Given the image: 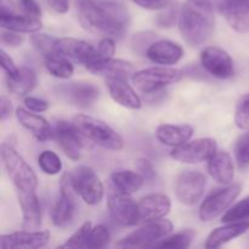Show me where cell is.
I'll return each mask as SVG.
<instances>
[{
  "label": "cell",
  "mask_w": 249,
  "mask_h": 249,
  "mask_svg": "<svg viewBox=\"0 0 249 249\" xmlns=\"http://www.w3.org/2000/svg\"><path fill=\"white\" fill-rule=\"evenodd\" d=\"M73 186L78 196L89 206H96L105 195L104 184L99 175L90 167H78L71 173Z\"/></svg>",
  "instance_id": "8"
},
{
  "label": "cell",
  "mask_w": 249,
  "mask_h": 249,
  "mask_svg": "<svg viewBox=\"0 0 249 249\" xmlns=\"http://www.w3.org/2000/svg\"><path fill=\"white\" fill-rule=\"evenodd\" d=\"M7 89L17 97H26L34 89L36 83V74L32 68L23 67L15 78H6Z\"/></svg>",
  "instance_id": "30"
},
{
  "label": "cell",
  "mask_w": 249,
  "mask_h": 249,
  "mask_svg": "<svg viewBox=\"0 0 249 249\" xmlns=\"http://www.w3.org/2000/svg\"><path fill=\"white\" fill-rule=\"evenodd\" d=\"M109 241H111V233H109L108 229L105 225H97L91 229L83 248H104L108 245Z\"/></svg>",
  "instance_id": "34"
},
{
  "label": "cell",
  "mask_w": 249,
  "mask_h": 249,
  "mask_svg": "<svg viewBox=\"0 0 249 249\" xmlns=\"http://www.w3.org/2000/svg\"><path fill=\"white\" fill-rule=\"evenodd\" d=\"M17 6L22 15L33 17V18H40L43 11L36 0H17Z\"/></svg>",
  "instance_id": "42"
},
{
  "label": "cell",
  "mask_w": 249,
  "mask_h": 249,
  "mask_svg": "<svg viewBox=\"0 0 249 249\" xmlns=\"http://www.w3.org/2000/svg\"><path fill=\"white\" fill-rule=\"evenodd\" d=\"M53 51L84 66L96 56V48L88 41L75 38H57Z\"/></svg>",
  "instance_id": "18"
},
{
  "label": "cell",
  "mask_w": 249,
  "mask_h": 249,
  "mask_svg": "<svg viewBox=\"0 0 249 249\" xmlns=\"http://www.w3.org/2000/svg\"><path fill=\"white\" fill-rule=\"evenodd\" d=\"M51 237L50 231L24 230L6 233L0 237V246L4 249H36L45 247Z\"/></svg>",
  "instance_id": "15"
},
{
  "label": "cell",
  "mask_w": 249,
  "mask_h": 249,
  "mask_svg": "<svg viewBox=\"0 0 249 249\" xmlns=\"http://www.w3.org/2000/svg\"><path fill=\"white\" fill-rule=\"evenodd\" d=\"M72 123L80 136L100 147L109 151H119L123 148V138L104 121L87 114H77Z\"/></svg>",
  "instance_id": "3"
},
{
  "label": "cell",
  "mask_w": 249,
  "mask_h": 249,
  "mask_svg": "<svg viewBox=\"0 0 249 249\" xmlns=\"http://www.w3.org/2000/svg\"><path fill=\"white\" fill-rule=\"evenodd\" d=\"M48 5L56 14H66L70 10V0H46Z\"/></svg>",
  "instance_id": "49"
},
{
  "label": "cell",
  "mask_w": 249,
  "mask_h": 249,
  "mask_svg": "<svg viewBox=\"0 0 249 249\" xmlns=\"http://www.w3.org/2000/svg\"><path fill=\"white\" fill-rule=\"evenodd\" d=\"M55 140L62 148L65 155L72 160H79L82 157L83 145L80 141L77 129L73 123H68L66 121H58L53 128Z\"/></svg>",
  "instance_id": "19"
},
{
  "label": "cell",
  "mask_w": 249,
  "mask_h": 249,
  "mask_svg": "<svg viewBox=\"0 0 249 249\" xmlns=\"http://www.w3.org/2000/svg\"><path fill=\"white\" fill-rule=\"evenodd\" d=\"M194 128L189 124H160L156 129V138L163 145L178 147L187 142L194 135Z\"/></svg>",
  "instance_id": "28"
},
{
  "label": "cell",
  "mask_w": 249,
  "mask_h": 249,
  "mask_svg": "<svg viewBox=\"0 0 249 249\" xmlns=\"http://www.w3.org/2000/svg\"><path fill=\"white\" fill-rule=\"evenodd\" d=\"M80 24L91 33L121 36L130 23V14L121 0H75Z\"/></svg>",
  "instance_id": "1"
},
{
  "label": "cell",
  "mask_w": 249,
  "mask_h": 249,
  "mask_svg": "<svg viewBox=\"0 0 249 249\" xmlns=\"http://www.w3.org/2000/svg\"><path fill=\"white\" fill-rule=\"evenodd\" d=\"M195 231L184 230L175 235L167 236L162 241L156 243L153 248H189L195 237Z\"/></svg>",
  "instance_id": "32"
},
{
  "label": "cell",
  "mask_w": 249,
  "mask_h": 249,
  "mask_svg": "<svg viewBox=\"0 0 249 249\" xmlns=\"http://www.w3.org/2000/svg\"><path fill=\"white\" fill-rule=\"evenodd\" d=\"M175 21H177V10L174 9H168V11L160 15L157 19L160 27H172L175 23Z\"/></svg>",
  "instance_id": "48"
},
{
  "label": "cell",
  "mask_w": 249,
  "mask_h": 249,
  "mask_svg": "<svg viewBox=\"0 0 249 249\" xmlns=\"http://www.w3.org/2000/svg\"><path fill=\"white\" fill-rule=\"evenodd\" d=\"M249 230V221H235V223H226L221 228H216L212 231L207 237L204 247L207 249H215L223 247L230 241L240 237Z\"/></svg>",
  "instance_id": "26"
},
{
  "label": "cell",
  "mask_w": 249,
  "mask_h": 249,
  "mask_svg": "<svg viewBox=\"0 0 249 249\" xmlns=\"http://www.w3.org/2000/svg\"><path fill=\"white\" fill-rule=\"evenodd\" d=\"M135 169L139 174L142 175L145 180H152L156 177V170L152 163L145 158H139L135 160Z\"/></svg>",
  "instance_id": "46"
},
{
  "label": "cell",
  "mask_w": 249,
  "mask_h": 249,
  "mask_svg": "<svg viewBox=\"0 0 249 249\" xmlns=\"http://www.w3.org/2000/svg\"><path fill=\"white\" fill-rule=\"evenodd\" d=\"M0 26L4 29L17 32V33L33 34L40 32L43 23L39 18L26 16V15L15 14L11 9L7 10L4 2H1L0 12Z\"/></svg>",
  "instance_id": "22"
},
{
  "label": "cell",
  "mask_w": 249,
  "mask_h": 249,
  "mask_svg": "<svg viewBox=\"0 0 249 249\" xmlns=\"http://www.w3.org/2000/svg\"><path fill=\"white\" fill-rule=\"evenodd\" d=\"M24 105H26L27 109H29L32 112H36V113H41V112H45L49 109L48 102L34 96L24 97Z\"/></svg>",
  "instance_id": "47"
},
{
  "label": "cell",
  "mask_w": 249,
  "mask_h": 249,
  "mask_svg": "<svg viewBox=\"0 0 249 249\" xmlns=\"http://www.w3.org/2000/svg\"><path fill=\"white\" fill-rule=\"evenodd\" d=\"M77 196L71 173H66L61 179L60 196L51 209V220L53 225L63 228L72 223L77 209Z\"/></svg>",
  "instance_id": "9"
},
{
  "label": "cell",
  "mask_w": 249,
  "mask_h": 249,
  "mask_svg": "<svg viewBox=\"0 0 249 249\" xmlns=\"http://www.w3.org/2000/svg\"><path fill=\"white\" fill-rule=\"evenodd\" d=\"M207 178L196 170H185L180 173L175 181V194L180 203L195 206L204 194Z\"/></svg>",
  "instance_id": "11"
},
{
  "label": "cell",
  "mask_w": 249,
  "mask_h": 249,
  "mask_svg": "<svg viewBox=\"0 0 249 249\" xmlns=\"http://www.w3.org/2000/svg\"><path fill=\"white\" fill-rule=\"evenodd\" d=\"M44 65L49 74L58 79H68L74 73V67L70 58L56 51H51L44 55Z\"/></svg>",
  "instance_id": "31"
},
{
  "label": "cell",
  "mask_w": 249,
  "mask_h": 249,
  "mask_svg": "<svg viewBox=\"0 0 249 249\" xmlns=\"http://www.w3.org/2000/svg\"><path fill=\"white\" fill-rule=\"evenodd\" d=\"M106 85L109 96L114 102L128 109H140L142 106L140 96L134 88L126 82V78L109 77L106 78Z\"/></svg>",
  "instance_id": "20"
},
{
  "label": "cell",
  "mask_w": 249,
  "mask_h": 249,
  "mask_svg": "<svg viewBox=\"0 0 249 249\" xmlns=\"http://www.w3.org/2000/svg\"><path fill=\"white\" fill-rule=\"evenodd\" d=\"M218 151V145L214 139L201 138L187 141L178 147L173 148L170 157L174 160L185 164H198L208 162L212 156Z\"/></svg>",
  "instance_id": "10"
},
{
  "label": "cell",
  "mask_w": 249,
  "mask_h": 249,
  "mask_svg": "<svg viewBox=\"0 0 249 249\" xmlns=\"http://www.w3.org/2000/svg\"><path fill=\"white\" fill-rule=\"evenodd\" d=\"M108 209L112 219L123 226L138 225V203L134 202L130 195L116 191L108 198Z\"/></svg>",
  "instance_id": "16"
},
{
  "label": "cell",
  "mask_w": 249,
  "mask_h": 249,
  "mask_svg": "<svg viewBox=\"0 0 249 249\" xmlns=\"http://www.w3.org/2000/svg\"><path fill=\"white\" fill-rule=\"evenodd\" d=\"M172 209V201L163 194H150L138 202L139 224L165 218Z\"/></svg>",
  "instance_id": "17"
},
{
  "label": "cell",
  "mask_w": 249,
  "mask_h": 249,
  "mask_svg": "<svg viewBox=\"0 0 249 249\" xmlns=\"http://www.w3.org/2000/svg\"><path fill=\"white\" fill-rule=\"evenodd\" d=\"M56 92L67 102L80 108L91 106L100 95L99 88L87 82L63 83L56 88Z\"/></svg>",
  "instance_id": "13"
},
{
  "label": "cell",
  "mask_w": 249,
  "mask_h": 249,
  "mask_svg": "<svg viewBox=\"0 0 249 249\" xmlns=\"http://www.w3.org/2000/svg\"><path fill=\"white\" fill-rule=\"evenodd\" d=\"M184 77V72L170 66L150 67L136 71L131 75V82L143 94L163 90L169 85L177 84Z\"/></svg>",
  "instance_id": "5"
},
{
  "label": "cell",
  "mask_w": 249,
  "mask_h": 249,
  "mask_svg": "<svg viewBox=\"0 0 249 249\" xmlns=\"http://www.w3.org/2000/svg\"><path fill=\"white\" fill-rule=\"evenodd\" d=\"M111 182L116 191L124 195H133L142 187L145 179L133 170H119L111 174Z\"/></svg>",
  "instance_id": "29"
},
{
  "label": "cell",
  "mask_w": 249,
  "mask_h": 249,
  "mask_svg": "<svg viewBox=\"0 0 249 249\" xmlns=\"http://www.w3.org/2000/svg\"><path fill=\"white\" fill-rule=\"evenodd\" d=\"M114 53H116V43H114L113 38L112 36H104L97 45L96 56L92 61L108 60V58L113 57Z\"/></svg>",
  "instance_id": "40"
},
{
  "label": "cell",
  "mask_w": 249,
  "mask_h": 249,
  "mask_svg": "<svg viewBox=\"0 0 249 249\" xmlns=\"http://www.w3.org/2000/svg\"><path fill=\"white\" fill-rule=\"evenodd\" d=\"M57 38L53 36H49V34L44 33H33V36H31V41L33 44V46L36 48V50L38 53H40L41 55H46V53H51L55 49V44Z\"/></svg>",
  "instance_id": "38"
},
{
  "label": "cell",
  "mask_w": 249,
  "mask_h": 249,
  "mask_svg": "<svg viewBox=\"0 0 249 249\" xmlns=\"http://www.w3.org/2000/svg\"><path fill=\"white\" fill-rule=\"evenodd\" d=\"M247 219H249V196L233 204L229 211H226L221 218V221L226 224L235 223V221H246Z\"/></svg>",
  "instance_id": "35"
},
{
  "label": "cell",
  "mask_w": 249,
  "mask_h": 249,
  "mask_svg": "<svg viewBox=\"0 0 249 249\" xmlns=\"http://www.w3.org/2000/svg\"><path fill=\"white\" fill-rule=\"evenodd\" d=\"M1 160L10 180L17 192H33L38 187V178L31 165L17 152L14 146L2 143Z\"/></svg>",
  "instance_id": "4"
},
{
  "label": "cell",
  "mask_w": 249,
  "mask_h": 249,
  "mask_svg": "<svg viewBox=\"0 0 249 249\" xmlns=\"http://www.w3.org/2000/svg\"><path fill=\"white\" fill-rule=\"evenodd\" d=\"M146 56L153 63L160 66L177 65L184 56V49L172 40H155L146 51Z\"/></svg>",
  "instance_id": "21"
},
{
  "label": "cell",
  "mask_w": 249,
  "mask_h": 249,
  "mask_svg": "<svg viewBox=\"0 0 249 249\" xmlns=\"http://www.w3.org/2000/svg\"><path fill=\"white\" fill-rule=\"evenodd\" d=\"M235 158L240 167L249 165V131L236 141Z\"/></svg>",
  "instance_id": "39"
},
{
  "label": "cell",
  "mask_w": 249,
  "mask_h": 249,
  "mask_svg": "<svg viewBox=\"0 0 249 249\" xmlns=\"http://www.w3.org/2000/svg\"><path fill=\"white\" fill-rule=\"evenodd\" d=\"M16 118L19 124L40 142H45L55 138L53 129L51 128L49 122L38 114L32 113L29 109H24L22 107L16 108Z\"/></svg>",
  "instance_id": "23"
},
{
  "label": "cell",
  "mask_w": 249,
  "mask_h": 249,
  "mask_svg": "<svg viewBox=\"0 0 249 249\" xmlns=\"http://www.w3.org/2000/svg\"><path fill=\"white\" fill-rule=\"evenodd\" d=\"M17 199L21 207L24 230H38L41 225V208L36 191L17 192Z\"/></svg>",
  "instance_id": "24"
},
{
  "label": "cell",
  "mask_w": 249,
  "mask_h": 249,
  "mask_svg": "<svg viewBox=\"0 0 249 249\" xmlns=\"http://www.w3.org/2000/svg\"><path fill=\"white\" fill-rule=\"evenodd\" d=\"M89 72L94 74L104 75V77H122L128 78V75L134 73L133 63L129 61L119 60V58H108L102 61H92V62L85 65Z\"/></svg>",
  "instance_id": "27"
},
{
  "label": "cell",
  "mask_w": 249,
  "mask_h": 249,
  "mask_svg": "<svg viewBox=\"0 0 249 249\" xmlns=\"http://www.w3.org/2000/svg\"><path fill=\"white\" fill-rule=\"evenodd\" d=\"M201 65L209 74L219 79H229L235 74L233 60L228 51L218 46H207L202 50Z\"/></svg>",
  "instance_id": "12"
},
{
  "label": "cell",
  "mask_w": 249,
  "mask_h": 249,
  "mask_svg": "<svg viewBox=\"0 0 249 249\" xmlns=\"http://www.w3.org/2000/svg\"><path fill=\"white\" fill-rule=\"evenodd\" d=\"M91 229L92 224L90 221H85L70 238H67V241L63 245L60 246V248H83Z\"/></svg>",
  "instance_id": "36"
},
{
  "label": "cell",
  "mask_w": 249,
  "mask_h": 249,
  "mask_svg": "<svg viewBox=\"0 0 249 249\" xmlns=\"http://www.w3.org/2000/svg\"><path fill=\"white\" fill-rule=\"evenodd\" d=\"M208 172L218 184L229 185L235 178V164L229 152L218 150L208 160Z\"/></svg>",
  "instance_id": "25"
},
{
  "label": "cell",
  "mask_w": 249,
  "mask_h": 249,
  "mask_svg": "<svg viewBox=\"0 0 249 249\" xmlns=\"http://www.w3.org/2000/svg\"><path fill=\"white\" fill-rule=\"evenodd\" d=\"M38 164L41 172L48 175H56L62 170V162L61 158L53 151L46 150L39 155Z\"/></svg>",
  "instance_id": "33"
},
{
  "label": "cell",
  "mask_w": 249,
  "mask_h": 249,
  "mask_svg": "<svg viewBox=\"0 0 249 249\" xmlns=\"http://www.w3.org/2000/svg\"><path fill=\"white\" fill-rule=\"evenodd\" d=\"M173 231L172 221L168 219L148 221L141 228L122 238L117 246L122 248L153 247L157 242L169 236Z\"/></svg>",
  "instance_id": "6"
},
{
  "label": "cell",
  "mask_w": 249,
  "mask_h": 249,
  "mask_svg": "<svg viewBox=\"0 0 249 249\" xmlns=\"http://www.w3.org/2000/svg\"><path fill=\"white\" fill-rule=\"evenodd\" d=\"M131 1L145 10L157 11V10L168 9L173 0H131Z\"/></svg>",
  "instance_id": "45"
},
{
  "label": "cell",
  "mask_w": 249,
  "mask_h": 249,
  "mask_svg": "<svg viewBox=\"0 0 249 249\" xmlns=\"http://www.w3.org/2000/svg\"><path fill=\"white\" fill-rule=\"evenodd\" d=\"M157 40V36L152 32H141V33L135 34L131 39V45H133L134 50L139 53H145L147 51L148 46Z\"/></svg>",
  "instance_id": "41"
},
{
  "label": "cell",
  "mask_w": 249,
  "mask_h": 249,
  "mask_svg": "<svg viewBox=\"0 0 249 249\" xmlns=\"http://www.w3.org/2000/svg\"><path fill=\"white\" fill-rule=\"evenodd\" d=\"M22 33H17V32L9 31V29L1 28V43L4 45L11 46V48H17L23 44L24 38L21 36Z\"/></svg>",
  "instance_id": "44"
},
{
  "label": "cell",
  "mask_w": 249,
  "mask_h": 249,
  "mask_svg": "<svg viewBox=\"0 0 249 249\" xmlns=\"http://www.w3.org/2000/svg\"><path fill=\"white\" fill-rule=\"evenodd\" d=\"M12 113V105L11 101L6 96L2 95L0 99V119L1 122H5Z\"/></svg>",
  "instance_id": "50"
},
{
  "label": "cell",
  "mask_w": 249,
  "mask_h": 249,
  "mask_svg": "<svg viewBox=\"0 0 249 249\" xmlns=\"http://www.w3.org/2000/svg\"><path fill=\"white\" fill-rule=\"evenodd\" d=\"M229 26L237 33L249 32V0H214Z\"/></svg>",
  "instance_id": "14"
},
{
  "label": "cell",
  "mask_w": 249,
  "mask_h": 249,
  "mask_svg": "<svg viewBox=\"0 0 249 249\" xmlns=\"http://www.w3.org/2000/svg\"><path fill=\"white\" fill-rule=\"evenodd\" d=\"M0 63H1L2 71L6 74V78H15L18 75L19 70L17 68L16 63L14 62L11 56L7 55L4 49H1V51H0Z\"/></svg>",
  "instance_id": "43"
},
{
  "label": "cell",
  "mask_w": 249,
  "mask_h": 249,
  "mask_svg": "<svg viewBox=\"0 0 249 249\" xmlns=\"http://www.w3.org/2000/svg\"><path fill=\"white\" fill-rule=\"evenodd\" d=\"M241 191V184H231L212 191L199 206L198 214L201 220L212 221L225 213L240 196Z\"/></svg>",
  "instance_id": "7"
},
{
  "label": "cell",
  "mask_w": 249,
  "mask_h": 249,
  "mask_svg": "<svg viewBox=\"0 0 249 249\" xmlns=\"http://www.w3.org/2000/svg\"><path fill=\"white\" fill-rule=\"evenodd\" d=\"M235 123L241 130H249V94L238 100L235 111Z\"/></svg>",
  "instance_id": "37"
},
{
  "label": "cell",
  "mask_w": 249,
  "mask_h": 249,
  "mask_svg": "<svg viewBox=\"0 0 249 249\" xmlns=\"http://www.w3.org/2000/svg\"><path fill=\"white\" fill-rule=\"evenodd\" d=\"M215 29L213 0H186L179 12V31L191 48L203 45Z\"/></svg>",
  "instance_id": "2"
}]
</instances>
